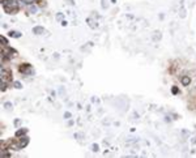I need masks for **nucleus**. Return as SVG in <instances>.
<instances>
[{
    "label": "nucleus",
    "mask_w": 196,
    "mask_h": 158,
    "mask_svg": "<svg viewBox=\"0 0 196 158\" xmlns=\"http://www.w3.org/2000/svg\"><path fill=\"white\" fill-rule=\"evenodd\" d=\"M15 86H17V88H21V84H20V82H15Z\"/></svg>",
    "instance_id": "4"
},
{
    "label": "nucleus",
    "mask_w": 196,
    "mask_h": 158,
    "mask_svg": "<svg viewBox=\"0 0 196 158\" xmlns=\"http://www.w3.org/2000/svg\"><path fill=\"white\" fill-rule=\"evenodd\" d=\"M182 81H183V84H186V85H187V84H188V78H183Z\"/></svg>",
    "instance_id": "3"
},
{
    "label": "nucleus",
    "mask_w": 196,
    "mask_h": 158,
    "mask_svg": "<svg viewBox=\"0 0 196 158\" xmlns=\"http://www.w3.org/2000/svg\"><path fill=\"white\" fill-rule=\"evenodd\" d=\"M22 3H26V4H31L33 3V0H21Z\"/></svg>",
    "instance_id": "2"
},
{
    "label": "nucleus",
    "mask_w": 196,
    "mask_h": 158,
    "mask_svg": "<svg viewBox=\"0 0 196 158\" xmlns=\"http://www.w3.org/2000/svg\"><path fill=\"white\" fill-rule=\"evenodd\" d=\"M11 35H13L15 38H18V37H20L21 34H20V33H17V31H11Z\"/></svg>",
    "instance_id": "1"
}]
</instances>
